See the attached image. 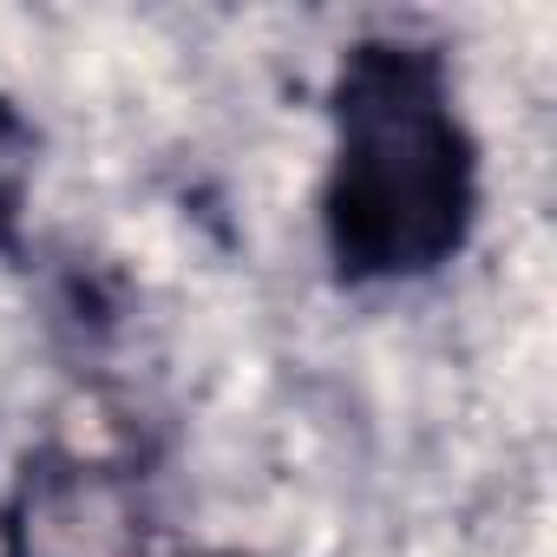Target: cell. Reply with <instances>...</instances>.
<instances>
[{
  "label": "cell",
  "mask_w": 557,
  "mask_h": 557,
  "mask_svg": "<svg viewBox=\"0 0 557 557\" xmlns=\"http://www.w3.org/2000/svg\"><path fill=\"white\" fill-rule=\"evenodd\" d=\"M329 249L348 275H420L466 243L472 145L440 66L413 47H361L335 86Z\"/></svg>",
  "instance_id": "6da1fadb"
},
{
  "label": "cell",
  "mask_w": 557,
  "mask_h": 557,
  "mask_svg": "<svg viewBox=\"0 0 557 557\" xmlns=\"http://www.w3.org/2000/svg\"><path fill=\"white\" fill-rule=\"evenodd\" d=\"M21 184H27V125L14 119V106H8V99H0V243L14 236Z\"/></svg>",
  "instance_id": "7a4b0ae2"
}]
</instances>
